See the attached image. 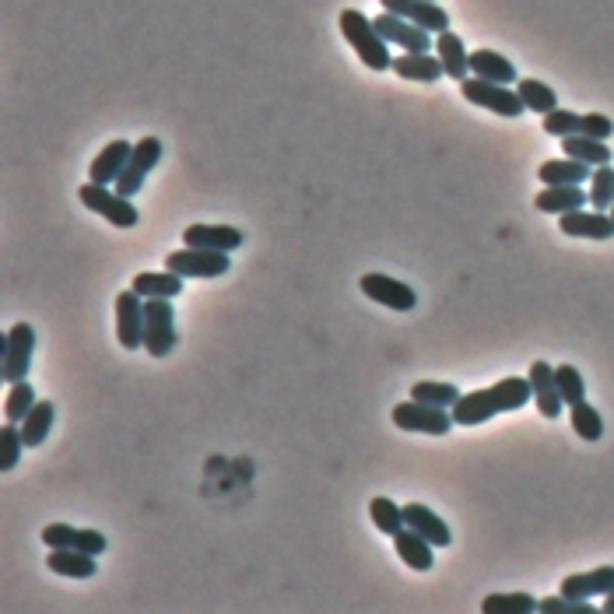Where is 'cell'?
Here are the masks:
<instances>
[{
	"label": "cell",
	"instance_id": "d6986e66",
	"mask_svg": "<svg viewBox=\"0 0 614 614\" xmlns=\"http://www.w3.org/2000/svg\"><path fill=\"white\" fill-rule=\"evenodd\" d=\"M130 155H134V144H130V141H109L106 148L95 155L92 169H88V179H92V183L113 186L116 179H120V172L127 169Z\"/></svg>",
	"mask_w": 614,
	"mask_h": 614
},
{
	"label": "cell",
	"instance_id": "b9f144b4",
	"mask_svg": "<svg viewBox=\"0 0 614 614\" xmlns=\"http://www.w3.org/2000/svg\"><path fill=\"white\" fill-rule=\"evenodd\" d=\"M583 134H586V137H597V141H611V134H614L611 116H604V113H586V116H583Z\"/></svg>",
	"mask_w": 614,
	"mask_h": 614
},
{
	"label": "cell",
	"instance_id": "5bb4252c",
	"mask_svg": "<svg viewBox=\"0 0 614 614\" xmlns=\"http://www.w3.org/2000/svg\"><path fill=\"white\" fill-rule=\"evenodd\" d=\"M558 229L572 239H597V243H604V239L614 236V218L607 215V211L579 208V211H569V215L558 218Z\"/></svg>",
	"mask_w": 614,
	"mask_h": 614
},
{
	"label": "cell",
	"instance_id": "e0dca14e",
	"mask_svg": "<svg viewBox=\"0 0 614 614\" xmlns=\"http://www.w3.org/2000/svg\"><path fill=\"white\" fill-rule=\"evenodd\" d=\"M611 590H614V565H600V569L565 576L562 579V590H558V593H565V597L590 600V597H607Z\"/></svg>",
	"mask_w": 614,
	"mask_h": 614
},
{
	"label": "cell",
	"instance_id": "1f68e13d",
	"mask_svg": "<svg viewBox=\"0 0 614 614\" xmlns=\"http://www.w3.org/2000/svg\"><path fill=\"white\" fill-rule=\"evenodd\" d=\"M36 404H39V397H36V390H32V383L29 379H18V383L8 386V397H4V418L22 425L25 415H29Z\"/></svg>",
	"mask_w": 614,
	"mask_h": 614
},
{
	"label": "cell",
	"instance_id": "6da1fadb",
	"mask_svg": "<svg viewBox=\"0 0 614 614\" xmlns=\"http://www.w3.org/2000/svg\"><path fill=\"white\" fill-rule=\"evenodd\" d=\"M527 400H534V386L530 379L523 376H506L499 379L495 386H485V390L464 393L457 404L450 407L453 422L471 429V425H485L492 422L495 415H506V411H520Z\"/></svg>",
	"mask_w": 614,
	"mask_h": 614
},
{
	"label": "cell",
	"instance_id": "f1b7e54d",
	"mask_svg": "<svg viewBox=\"0 0 614 614\" xmlns=\"http://www.w3.org/2000/svg\"><path fill=\"white\" fill-rule=\"evenodd\" d=\"M562 151L569 158H579V162L586 165H607L611 162V148H607L604 141H597V137H586V134H572V137H562Z\"/></svg>",
	"mask_w": 614,
	"mask_h": 614
},
{
	"label": "cell",
	"instance_id": "52a82bcc",
	"mask_svg": "<svg viewBox=\"0 0 614 614\" xmlns=\"http://www.w3.org/2000/svg\"><path fill=\"white\" fill-rule=\"evenodd\" d=\"M176 348V309L172 299H144V351L165 358Z\"/></svg>",
	"mask_w": 614,
	"mask_h": 614
},
{
	"label": "cell",
	"instance_id": "277c9868",
	"mask_svg": "<svg viewBox=\"0 0 614 614\" xmlns=\"http://www.w3.org/2000/svg\"><path fill=\"white\" fill-rule=\"evenodd\" d=\"M78 200L88 211H95V215H102L106 222H113L116 229H134V225L141 222L134 200L123 197V193H116V190H109L106 183H92V179H88V183L78 190Z\"/></svg>",
	"mask_w": 614,
	"mask_h": 614
},
{
	"label": "cell",
	"instance_id": "3957f363",
	"mask_svg": "<svg viewBox=\"0 0 614 614\" xmlns=\"http://www.w3.org/2000/svg\"><path fill=\"white\" fill-rule=\"evenodd\" d=\"M460 95H464L471 106H481V109H488V113H499V116H506V120H516V116L527 113V106H523L516 88L499 85V81L474 78V74L460 81Z\"/></svg>",
	"mask_w": 614,
	"mask_h": 614
},
{
	"label": "cell",
	"instance_id": "d590c367",
	"mask_svg": "<svg viewBox=\"0 0 614 614\" xmlns=\"http://www.w3.org/2000/svg\"><path fill=\"white\" fill-rule=\"evenodd\" d=\"M411 397L425 400V404H436V407H453L460 397H464V393H460L453 383H436V379H422V383L411 386Z\"/></svg>",
	"mask_w": 614,
	"mask_h": 614
},
{
	"label": "cell",
	"instance_id": "7a4b0ae2",
	"mask_svg": "<svg viewBox=\"0 0 614 614\" xmlns=\"http://www.w3.org/2000/svg\"><path fill=\"white\" fill-rule=\"evenodd\" d=\"M341 32L351 43V50L358 53L369 71H390L393 57H390V43L379 36V29L372 25V18H365L358 8H344L341 11Z\"/></svg>",
	"mask_w": 614,
	"mask_h": 614
},
{
	"label": "cell",
	"instance_id": "2e32d148",
	"mask_svg": "<svg viewBox=\"0 0 614 614\" xmlns=\"http://www.w3.org/2000/svg\"><path fill=\"white\" fill-rule=\"evenodd\" d=\"M404 523L415 530V534H422L425 541L436 544V548H450V544H453V534H450V527L443 523V516L432 513V509L422 506V502H407V506H404Z\"/></svg>",
	"mask_w": 614,
	"mask_h": 614
},
{
	"label": "cell",
	"instance_id": "ee69618b",
	"mask_svg": "<svg viewBox=\"0 0 614 614\" xmlns=\"http://www.w3.org/2000/svg\"><path fill=\"white\" fill-rule=\"evenodd\" d=\"M604 611H607V614H614V590L604 597Z\"/></svg>",
	"mask_w": 614,
	"mask_h": 614
},
{
	"label": "cell",
	"instance_id": "7bdbcfd3",
	"mask_svg": "<svg viewBox=\"0 0 614 614\" xmlns=\"http://www.w3.org/2000/svg\"><path fill=\"white\" fill-rule=\"evenodd\" d=\"M106 537L99 534V530H88V527H78V541H74V548L85 551V555H95L99 558L102 551H106Z\"/></svg>",
	"mask_w": 614,
	"mask_h": 614
},
{
	"label": "cell",
	"instance_id": "d4e9b609",
	"mask_svg": "<svg viewBox=\"0 0 614 614\" xmlns=\"http://www.w3.org/2000/svg\"><path fill=\"white\" fill-rule=\"evenodd\" d=\"M46 565H50V572L67 576V579H92L95 572H99L95 555H85V551H78V548H50Z\"/></svg>",
	"mask_w": 614,
	"mask_h": 614
},
{
	"label": "cell",
	"instance_id": "ab89813d",
	"mask_svg": "<svg viewBox=\"0 0 614 614\" xmlns=\"http://www.w3.org/2000/svg\"><path fill=\"white\" fill-rule=\"evenodd\" d=\"M541 611L544 614H597V607H593L590 600L565 597V593H558V597L541 600Z\"/></svg>",
	"mask_w": 614,
	"mask_h": 614
},
{
	"label": "cell",
	"instance_id": "ffe728a7",
	"mask_svg": "<svg viewBox=\"0 0 614 614\" xmlns=\"http://www.w3.org/2000/svg\"><path fill=\"white\" fill-rule=\"evenodd\" d=\"M390 71L404 81H422V85H432L446 74L439 53H400V57H393Z\"/></svg>",
	"mask_w": 614,
	"mask_h": 614
},
{
	"label": "cell",
	"instance_id": "cb8c5ba5",
	"mask_svg": "<svg viewBox=\"0 0 614 614\" xmlns=\"http://www.w3.org/2000/svg\"><path fill=\"white\" fill-rule=\"evenodd\" d=\"M436 53H439V60H443L446 78H453L457 85L471 74V53H467L464 39H460L457 32H439Z\"/></svg>",
	"mask_w": 614,
	"mask_h": 614
},
{
	"label": "cell",
	"instance_id": "d6a6232c",
	"mask_svg": "<svg viewBox=\"0 0 614 614\" xmlns=\"http://www.w3.org/2000/svg\"><path fill=\"white\" fill-rule=\"evenodd\" d=\"M369 516H372V523H376L379 534H386V537L400 534V530L407 527V523H404V506L390 502L386 495H376V499L369 502Z\"/></svg>",
	"mask_w": 614,
	"mask_h": 614
},
{
	"label": "cell",
	"instance_id": "f546056e",
	"mask_svg": "<svg viewBox=\"0 0 614 614\" xmlns=\"http://www.w3.org/2000/svg\"><path fill=\"white\" fill-rule=\"evenodd\" d=\"M516 92H520L523 106H527L530 113L548 116L551 109H558V95H555V88H548V85H544V81H537V78H520V81H516Z\"/></svg>",
	"mask_w": 614,
	"mask_h": 614
},
{
	"label": "cell",
	"instance_id": "30bf717a",
	"mask_svg": "<svg viewBox=\"0 0 614 614\" xmlns=\"http://www.w3.org/2000/svg\"><path fill=\"white\" fill-rule=\"evenodd\" d=\"M372 25H376L379 36H383L386 43L400 46L404 53H429L432 46H436L422 25L407 22V18H400V15H390V11H383L379 18H372Z\"/></svg>",
	"mask_w": 614,
	"mask_h": 614
},
{
	"label": "cell",
	"instance_id": "484cf974",
	"mask_svg": "<svg viewBox=\"0 0 614 614\" xmlns=\"http://www.w3.org/2000/svg\"><path fill=\"white\" fill-rule=\"evenodd\" d=\"M134 288L137 295H144V299H176L179 292L186 288V278H179L176 271H144L134 278Z\"/></svg>",
	"mask_w": 614,
	"mask_h": 614
},
{
	"label": "cell",
	"instance_id": "74e56055",
	"mask_svg": "<svg viewBox=\"0 0 614 614\" xmlns=\"http://www.w3.org/2000/svg\"><path fill=\"white\" fill-rule=\"evenodd\" d=\"M544 134L551 137H572V134H583V116L572 113V109H551L548 116H544Z\"/></svg>",
	"mask_w": 614,
	"mask_h": 614
},
{
	"label": "cell",
	"instance_id": "7402d4cb",
	"mask_svg": "<svg viewBox=\"0 0 614 614\" xmlns=\"http://www.w3.org/2000/svg\"><path fill=\"white\" fill-rule=\"evenodd\" d=\"M544 186H583L593 176V165L579 162V158H548V162L537 169Z\"/></svg>",
	"mask_w": 614,
	"mask_h": 614
},
{
	"label": "cell",
	"instance_id": "ac0fdd59",
	"mask_svg": "<svg viewBox=\"0 0 614 614\" xmlns=\"http://www.w3.org/2000/svg\"><path fill=\"white\" fill-rule=\"evenodd\" d=\"M186 246H200V250H222V253H236L243 246V232L232 229V225H190L183 232Z\"/></svg>",
	"mask_w": 614,
	"mask_h": 614
},
{
	"label": "cell",
	"instance_id": "83f0119b",
	"mask_svg": "<svg viewBox=\"0 0 614 614\" xmlns=\"http://www.w3.org/2000/svg\"><path fill=\"white\" fill-rule=\"evenodd\" d=\"M53 418H57V411H53L50 400H39V404L32 407L29 415H25V422H22V439H25V446H29V450H36V446H43L46 439H50Z\"/></svg>",
	"mask_w": 614,
	"mask_h": 614
},
{
	"label": "cell",
	"instance_id": "e575fe53",
	"mask_svg": "<svg viewBox=\"0 0 614 614\" xmlns=\"http://www.w3.org/2000/svg\"><path fill=\"white\" fill-rule=\"evenodd\" d=\"M22 450H29L22 439V425L18 422H8L0 429V471H15L18 460H22Z\"/></svg>",
	"mask_w": 614,
	"mask_h": 614
},
{
	"label": "cell",
	"instance_id": "f6af8a7d",
	"mask_svg": "<svg viewBox=\"0 0 614 614\" xmlns=\"http://www.w3.org/2000/svg\"><path fill=\"white\" fill-rule=\"evenodd\" d=\"M611 218H614V204H611Z\"/></svg>",
	"mask_w": 614,
	"mask_h": 614
},
{
	"label": "cell",
	"instance_id": "ba28073f",
	"mask_svg": "<svg viewBox=\"0 0 614 614\" xmlns=\"http://www.w3.org/2000/svg\"><path fill=\"white\" fill-rule=\"evenodd\" d=\"M165 267L169 271H176L179 278H222V274H229L232 260L229 253L222 250H200V246H186V250H176L165 257Z\"/></svg>",
	"mask_w": 614,
	"mask_h": 614
},
{
	"label": "cell",
	"instance_id": "f35d334b",
	"mask_svg": "<svg viewBox=\"0 0 614 614\" xmlns=\"http://www.w3.org/2000/svg\"><path fill=\"white\" fill-rule=\"evenodd\" d=\"M555 379H558V390H562L565 407L583 404V400H586V383H583V376H579L576 365H558Z\"/></svg>",
	"mask_w": 614,
	"mask_h": 614
},
{
	"label": "cell",
	"instance_id": "5b68a950",
	"mask_svg": "<svg viewBox=\"0 0 614 614\" xmlns=\"http://www.w3.org/2000/svg\"><path fill=\"white\" fill-rule=\"evenodd\" d=\"M32 351H36V327L32 323H15L0 337V376H4V383L11 386L29 376Z\"/></svg>",
	"mask_w": 614,
	"mask_h": 614
},
{
	"label": "cell",
	"instance_id": "4316f807",
	"mask_svg": "<svg viewBox=\"0 0 614 614\" xmlns=\"http://www.w3.org/2000/svg\"><path fill=\"white\" fill-rule=\"evenodd\" d=\"M471 74L485 81H499V85H516V67L499 50H474L471 53Z\"/></svg>",
	"mask_w": 614,
	"mask_h": 614
},
{
	"label": "cell",
	"instance_id": "44dd1931",
	"mask_svg": "<svg viewBox=\"0 0 614 614\" xmlns=\"http://www.w3.org/2000/svg\"><path fill=\"white\" fill-rule=\"evenodd\" d=\"M586 204H590V193H583V186H544L534 197V208L555 218L586 208Z\"/></svg>",
	"mask_w": 614,
	"mask_h": 614
},
{
	"label": "cell",
	"instance_id": "603a6c76",
	"mask_svg": "<svg viewBox=\"0 0 614 614\" xmlns=\"http://www.w3.org/2000/svg\"><path fill=\"white\" fill-rule=\"evenodd\" d=\"M393 548H397L400 562L411 565L415 572H429L432 565H436V555H432V548H436V544L425 541V537L415 534L411 527H404L400 534H393Z\"/></svg>",
	"mask_w": 614,
	"mask_h": 614
},
{
	"label": "cell",
	"instance_id": "836d02e7",
	"mask_svg": "<svg viewBox=\"0 0 614 614\" xmlns=\"http://www.w3.org/2000/svg\"><path fill=\"white\" fill-rule=\"evenodd\" d=\"M572 415H569V422H572V432H576L583 443H597L600 436H604V418H600V411L593 404H572L569 407Z\"/></svg>",
	"mask_w": 614,
	"mask_h": 614
},
{
	"label": "cell",
	"instance_id": "9a60e30c",
	"mask_svg": "<svg viewBox=\"0 0 614 614\" xmlns=\"http://www.w3.org/2000/svg\"><path fill=\"white\" fill-rule=\"evenodd\" d=\"M527 379H530V386H534V404H537V411H541L544 418H558V415H562L565 400H562V390H558L555 369H551L548 362H541V358H537V362L530 365Z\"/></svg>",
	"mask_w": 614,
	"mask_h": 614
},
{
	"label": "cell",
	"instance_id": "4dcf8cb0",
	"mask_svg": "<svg viewBox=\"0 0 614 614\" xmlns=\"http://www.w3.org/2000/svg\"><path fill=\"white\" fill-rule=\"evenodd\" d=\"M485 614H534L541 611V600H534L530 593H492L481 600Z\"/></svg>",
	"mask_w": 614,
	"mask_h": 614
},
{
	"label": "cell",
	"instance_id": "8fae6325",
	"mask_svg": "<svg viewBox=\"0 0 614 614\" xmlns=\"http://www.w3.org/2000/svg\"><path fill=\"white\" fill-rule=\"evenodd\" d=\"M116 337L127 351L144 348V295L134 288L116 295Z\"/></svg>",
	"mask_w": 614,
	"mask_h": 614
},
{
	"label": "cell",
	"instance_id": "9c48e42d",
	"mask_svg": "<svg viewBox=\"0 0 614 614\" xmlns=\"http://www.w3.org/2000/svg\"><path fill=\"white\" fill-rule=\"evenodd\" d=\"M158 162H162V141H158V137H141V141L134 144V155H130L127 169H123L120 179L113 183V190L123 193V197H137L144 179H148V172L155 169Z\"/></svg>",
	"mask_w": 614,
	"mask_h": 614
},
{
	"label": "cell",
	"instance_id": "60d3db41",
	"mask_svg": "<svg viewBox=\"0 0 614 614\" xmlns=\"http://www.w3.org/2000/svg\"><path fill=\"white\" fill-rule=\"evenodd\" d=\"M43 544L46 548H74V541H78V527H71V523H50V527H43Z\"/></svg>",
	"mask_w": 614,
	"mask_h": 614
},
{
	"label": "cell",
	"instance_id": "8992f818",
	"mask_svg": "<svg viewBox=\"0 0 614 614\" xmlns=\"http://www.w3.org/2000/svg\"><path fill=\"white\" fill-rule=\"evenodd\" d=\"M393 425L404 432H425V436H446L453 429V411L450 407L425 404V400H404L393 407Z\"/></svg>",
	"mask_w": 614,
	"mask_h": 614
},
{
	"label": "cell",
	"instance_id": "7c38bea8",
	"mask_svg": "<svg viewBox=\"0 0 614 614\" xmlns=\"http://www.w3.org/2000/svg\"><path fill=\"white\" fill-rule=\"evenodd\" d=\"M358 288H362L365 299L379 302V306H386V309H397V313L415 309V302H418L415 288L404 285V281H397V278H386V274H362Z\"/></svg>",
	"mask_w": 614,
	"mask_h": 614
},
{
	"label": "cell",
	"instance_id": "4fadbf2b",
	"mask_svg": "<svg viewBox=\"0 0 614 614\" xmlns=\"http://www.w3.org/2000/svg\"><path fill=\"white\" fill-rule=\"evenodd\" d=\"M379 4L390 15H400L407 22L422 25L425 32H450V15H446L443 4H436V0H379Z\"/></svg>",
	"mask_w": 614,
	"mask_h": 614
},
{
	"label": "cell",
	"instance_id": "8d00e7d4",
	"mask_svg": "<svg viewBox=\"0 0 614 614\" xmlns=\"http://www.w3.org/2000/svg\"><path fill=\"white\" fill-rule=\"evenodd\" d=\"M611 204H614V169L607 162V165H597L590 176V208L611 211Z\"/></svg>",
	"mask_w": 614,
	"mask_h": 614
}]
</instances>
